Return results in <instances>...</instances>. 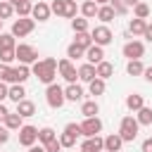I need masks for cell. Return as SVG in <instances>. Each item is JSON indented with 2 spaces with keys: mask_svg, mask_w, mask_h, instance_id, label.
Returning <instances> with one entry per match:
<instances>
[{
  "mask_svg": "<svg viewBox=\"0 0 152 152\" xmlns=\"http://www.w3.org/2000/svg\"><path fill=\"white\" fill-rule=\"evenodd\" d=\"M31 74H33L40 83H45V86L55 83V76H57V59H55V57H45V59L33 62V64H31Z\"/></svg>",
  "mask_w": 152,
  "mask_h": 152,
  "instance_id": "cell-1",
  "label": "cell"
},
{
  "mask_svg": "<svg viewBox=\"0 0 152 152\" xmlns=\"http://www.w3.org/2000/svg\"><path fill=\"white\" fill-rule=\"evenodd\" d=\"M138 131H140V124L135 121V116H124L121 119V126H119V135L124 142H133L138 138Z\"/></svg>",
  "mask_w": 152,
  "mask_h": 152,
  "instance_id": "cell-2",
  "label": "cell"
},
{
  "mask_svg": "<svg viewBox=\"0 0 152 152\" xmlns=\"http://www.w3.org/2000/svg\"><path fill=\"white\" fill-rule=\"evenodd\" d=\"M14 59H19V64H33V62H38V50L33 48V45H28V43H19L17 48H14Z\"/></svg>",
  "mask_w": 152,
  "mask_h": 152,
  "instance_id": "cell-3",
  "label": "cell"
},
{
  "mask_svg": "<svg viewBox=\"0 0 152 152\" xmlns=\"http://www.w3.org/2000/svg\"><path fill=\"white\" fill-rule=\"evenodd\" d=\"M45 102L52 107V109H59L66 100H64V88L62 86H57V83H50L48 88H45Z\"/></svg>",
  "mask_w": 152,
  "mask_h": 152,
  "instance_id": "cell-4",
  "label": "cell"
},
{
  "mask_svg": "<svg viewBox=\"0 0 152 152\" xmlns=\"http://www.w3.org/2000/svg\"><path fill=\"white\" fill-rule=\"evenodd\" d=\"M78 135H81V126L71 121V124H66V126H64V131L59 133V138H57V140H59V145H62V147H74Z\"/></svg>",
  "mask_w": 152,
  "mask_h": 152,
  "instance_id": "cell-5",
  "label": "cell"
},
{
  "mask_svg": "<svg viewBox=\"0 0 152 152\" xmlns=\"http://www.w3.org/2000/svg\"><path fill=\"white\" fill-rule=\"evenodd\" d=\"M90 38H93V45H100V48H104V45H109V43L114 40V33L109 31V26L100 24V26H95V28L90 31Z\"/></svg>",
  "mask_w": 152,
  "mask_h": 152,
  "instance_id": "cell-6",
  "label": "cell"
},
{
  "mask_svg": "<svg viewBox=\"0 0 152 152\" xmlns=\"http://www.w3.org/2000/svg\"><path fill=\"white\" fill-rule=\"evenodd\" d=\"M33 28H36V21H33L31 17H19V19L12 24V31H10V33H12L14 38H17V36L24 38V36H28Z\"/></svg>",
  "mask_w": 152,
  "mask_h": 152,
  "instance_id": "cell-7",
  "label": "cell"
},
{
  "mask_svg": "<svg viewBox=\"0 0 152 152\" xmlns=\"http://www.w3.org/2000/svg\"><path fill=\"white\" fill-rule=\"evenodd\" d=\"M57 71H59V76H62L66 83H76V78H78V69H76L74 62L66 59V57L57 62Z\"/></svg>",
  "mask_w": 152,
  "mask_h": 152,
  "instance_id": "cell-8",
  "label": "cell"
},
{
  "mask_svg": "<svg viewBox=\"0 0 152 152\" xmlns=\"http://www.w3.org/2000/svg\"><path fill=\"white\" fill-rule=\"evenodd\" d=\"M38 142V128L36 126H21L19 128V145H24V147H31V145H36Z\"/></svg>",
  "mask_w": 152,
  "mask_h": 152,
  "instance_id": "cell-9",
  "label": "cell"
},
{
  "mask_svg": "<svg viewBox=\"0 0 152 152\" xmlns=\"http://www.w3.org/2000/svg\"><path fill=\"white\" fill-rule=\"evenodd\" d=\"M78 126H81V135H86V138H93V135H97L102 131V121L97 116L83 119V124H78Z\"/></svg>",
  "mask_w": 152,
  "mask_h": 152,
  "instance_id": "cell-10",
  "label": "cell"
},
{
  "mask_svg": "<svg viewBox=\"0 0 152 152\" xmlns=\"http://www.w3.org/2000/svg\"><path fill=\"white\" fill-rule=\"evenodd\" d=\"M121 52H124V57H128V59H140V57L145 55V45H142L140 40H128Z\"/></svg>",
  "mask_w": 152,
  "mask_h": 152,
  "instance_id": "cell-11",
  "label": "cell"
},
{
  "mask_svg": "<svg viewBox=\"0 0 152 152\" xmlns=\"http://www.w3.org/2000/svg\"><path fill=\"white\" fill-rule=\"evenodd\" d=\"M81 152H104V138H100V135L86 138L81 142Z\"/></svg>",
  "mask_w": 152,
  "mask_h": 152,
  "instance_id": "cell-12",
  "label": "cell"
},
{
  "mask_svg": "<svg viewBox=\"0 0 152 152\" xmlns=\"http://www.w3.org/2000/svg\"><path fill=\"white\" fill-rule=\"evenodd\" d=\"M50 14H52V12H50V5L43 2V0H38V2L33 5V10H31V19H33V21H36V19H38V21H48Z\"/></svg>",
  "mask_w": 152,
  "mask_h": 152,
  "instance_id": "cell-13",
  "label": "cell"
},
{
  "mask_svg": "<svg viewBox=\"0 0 152 152\" xmlns=\"http://www.w3.org/2000/svg\"><path fill=\"white\" fill-rule=\"evenodd\" d=\"M86 59H88V64H100L102 59H104V48H100V45H90L88 50H86V55H83Z\"/></svg>",
  "mask_w": 152,
  "mask_h": 152,
  "instance_id": "cell-14",
  "label": "cell"
},
{
  "mask_svg": "<svg viewBox=\"0 0 152 152\" xmlns=\"http://www.w3.org/2000/svg\"><path fill=\"white\" fill-rule=\"evenodd\" d=\"M28 76H31V66H26V64H19V66H12V83H26L28 81Z\"/></svg>",
  "mask_w": 152,
  "mask_h": 152,
  "instance_id": "cell-15",
  "label": "cell"
},
{
  "mask_svg": "<svg viewBox=\"0 0 152 152\" xmlns=\"http://www.w3.org/2000/svg\"><path fill=\"white\" fill-rule=\"evenodd\" d=\"M64 100H66V102H81V100H83V88H81L78 83H69V86L64 88Z\"/></svg>",
  "mask_w": 152,
  "mask_h": 152,
  "instance_id": "cell-16",
  "label": "cell"
},
{
  "mask_svg": "<svg viewBox=\"0 0 152 152\" xmlns=\"http://www.w3.org/2000/svg\"><path fill=\"white\" fill-rule=\"evenodd\" d=\"M95 76H97V78H102V81L112 78V76H114V64H112V62H107V59H102L100 64H95Z\"/></svg>",
  "mask_w": 152,
  "mask_h": 152,
  "instance_id": "cell-17",
  "label": "cell"
},
{
  "mask_svg": "<svg viewBox=\"0 0 152 152\" xmlns=\"http://www.w3.org/2000/svg\"><path fill=\"white\" fill-rule=\"evenodd\" d=\"M121 147H124V140H121L119 133H112V135L104 138V152H119Z\"/></svg>",
  "mask_w": 152,
  "mask_h": 152,
  "instance_id": "cell-18",
  "label": "cell"
},
{
  "mask_svg": "<svg viewBox=\"0 0 152 152\" xmlns=\"http://www.w3.org/2000/svg\"><path fill=\"white\" fill-rule=\"evenodd\" d=\"M17 114H19L21 119H28V116L36 114V104H33L31 100H21V102H17Z\"/></svg>",
  "mask_w": 152,
  "mask_h": 152,
  "instance_id": "cell-19",
  "label": "cell"
},
{
  "mask_svg": "<svg viewBox=\"0 0 152 152\" xmlns=\"http://www.w3.org/2000/svg\"><path fill=\"white\" fill-rule=\"evenodd\" d=\"M126 107H128L131 112H138V109L145 107V97H142L140 93H131V95L126 97Z\"/></svg>",
  "mask_w": 152,
  "mask_h": 152,
  "instance_id": "cell-20",
  "label": "cell"
},
{
  "mask_svg": "<svg viewBox=\"0 0 152 152\" xmlns=\"http://www.w3.org/2000/svg\"><path fill=\"white\" fill-rule=\"evenodd\" d=\"M93 78H95V66H93V64H88V62H86V64H81V66H78V81L90 83Z\"/></svg>",
  "mask_w": 152,
  "mask_h": 152,
  "instance_id": "cell-21",
  "label": "cell"
},
{
  "mask_svg": "<svg viewBox=\"0 0 152 152\" xmlns=\"http://www.w3.org/2000/svg\"><path fill=\"white\" fill-rule=\"evenodd\" d=\"M7 97H10L12 102H21V100H26V90H24V86H21V83H12Z\"/></svg>",
  "mask_w": 152,
  "mask_h": 152,
  "instance_id": "cell-22",
  "label": "cell"
},
{
  "mask_svg": "<svg viewBox=\"0 0 152 152\" xmlns=\"http://www.w3.org/2000/svg\"><path fill=\"white\" fill-rule=\"evenodd\" d=\"M2 124H5V128H7V131H19V128L24 126V124H21V116H19L17 112H10V114L5 116V121H2Z\"/></svg>",
  "mask_w": 152,
  "mask_h": 152,
  "instance_id": "cell-23",
  "label": "cell"
},
{
  "mask_svg": "<svg viewBox=\"0 0 152 152\" xmlns=\"http://www.w3.org/2000/svg\"><path fill=\"white\" fill-rule=\"evenodd\" d=\"M12 7H14V12H17L19 17H31L33 2H31V0H17V2H12Z\"/></svg>",
  "mask_w": 152,
  "mask_h": 152,
  "instance_id": "cell-24",
  "label": "cell"
},
{
  "mask_svg": "<svg viewBox=\"0 0 152 152\" xmlns=\"http://www.w3.org/2000/svg\"><path fill=\"white\" fill-rule=\"evenodd\" d=\"M97 112H100V104H97L95 100H86V102L81 104V114H83L86 119H90V116H97Z\"/></svg>",
  "mask_w": 152,
  "mask_h": 152,
  "instance_id": "cell-25",
  "label": "cell"
},
{
  "mask_svg": "<svg viewBox=\"0 0 152 152\" xmlns=\"http://www.w3.org/2000/svg\"><path fill=\"white\" fill-rule=\"evenodd\" d=\"M95 17H97V19H100V21H102V24L107 26V24H109V21L114 19V10H112L109 5H100V7H97V14H95Z\"/></svg>",
  "mask_w": 152,
  "mask_h": 152,
  "instance_id": "cell-26",
  "label": "cell"
},
{
  "mask_svg": "<svg viewBox=\"0 0 152 152\" xmlns=\"http://www.w3.org/2000/svg\"><path fill=\"white\" fill-rule=\"evenodd\" d=\"M145 26H147V19H135V17H133V19L128 21V31H131L133 36H142V33H145Z\"/></svg>",
  "mask_w": 152,
  "mask_h": 152,
  "instance_id": "cell-27",
  "label": "cell"
},
{
  "mask_svg": "<svg viewBox=\"0 0 152 152\" xmlns=\"http://www.w3.org/2000/svg\"><path fill=\"white\" fill-rule=\"evenodd\" d=\"M135 121H138L140 126H152V109H150V107L138 109V112H135Z\"/></svg>",
  "mask_w": 152,
  "mask_h": 152,
  "instance_id": "cell-28",
  "label": "cell"
},
{
  "mask_svg": "<svg viewBox=\"0 0 152 152\" xmlns=\"http://www.w3.org/2000/svg\"><path fill=\"white\" fill-rule=\"evenodd\" d=\"M57 138V133L50 128V126H43V128H38V142L40 145H48L50 140H55Z\"/></svg>",
  "mask_w": 152,
  "mask_h": 152,
  "instance_id": "cell-29",
  "label": "cell"
},
{
  "mask_svg": "<svg viewBox=\"0 0 152 152\" xmlns=\"http://www.w3.org/2000/svg\"><path fill=\"white\" fill-rule=\"evenodd\" d=\"M78 10H81V17H86V19H93V17L97 14V5H95L93 0H86Z\"/></svg>",
  "mask_w": 152,
  "mask_h": 152,
  "instance_id": "cell-30",
  "label": "cell"
},
{
  "mask_svg": "<svg viewBox=\"0 0 152 152\" xmlns=\"http://www.w3.org/2000/svg\"><path fill=\"white\" fill-rule=\"evenodd\" d=\"M142 71H145V66H142L140 59H128V64H126V74L128 76H140Z\"/></svg>",
  "mask_w": 152,
  "mask_h": 152,
  "instance_id": "cell-31",
  "label": "cell"
},
{
  "mask_svg": "<svg viewBox=\"0 0 152 152\" xmlns=\"http://www.w3.org/2000/svg\"><path fill=\"white\" fill-rule=\"evenodd\" d=\"M88 90H90V95H95V97H97V95H102V93L107 90V86H104V81H102V78H97V76H95V78L88 83Z\"/></svg>",
  "mask_w": 152,
  "mask_h": 152,
  "instance_id": "cell-32",
  "label": "cell"
},
{
  "mask_svg": "<svg viewBox=\"0 0 152 152\" xmlns=\"http://www.w3.org/2000/svg\"><path fill=\"white\" fill-rule=\"evenodd\" d=\"M74 43H76L78 48H83V50H88V48L93 45V38H90V31H86V33H76V36H74Z\"/></svg>",
  "mask_w": 152,
  "mask_h": 152,
  "instance_id": "cell-33",
  "label": "cell"
},
{
  "mask_svg": "<svg viewBox=\"0 0 152 152\" xmlns=\"http://www.w3.org/2000/svg\"><path fill=\"white\" fill-rule=\"evenodd\" d=\"M133 17H135V19H147V17H150V5L140 0V2L133 7Z\"/></svg>",
  "mask_w": 152,
  "mask_h": 152,
  "instance_id": "cell-34",
  "label": "cell"
},
{
  "mask_svg": "<svg viewBox=\"0 0 152 152\" xmlns=\"http://www.w3.org/2000/svg\"><path fill=\"white\" fill-rule=\"evenodd\" d=\"M71 28H74V33H86L88 31V19L86 17H74L71 19Z\"/></svg>",
  "mask_w": 152,
  "mask_h": 152,
  "instance_id": "cell-35",
  "label": "cell"
},
{
  "mask_svg": "<svg viewBox=\"0 0 152 152\" xmlns=\"http://www.w3.org/2000/svg\"><path fill=\"white\" fill-rule=\"evenodd\" d=\"M17 48V40L12 33H0V50H14Z\"/></svg>",
  "mask_w": 152,
  "mask_h": 152,
  "instance_id": "cell-36",
  "label": "cell"
},
{
  "mask_svg": "<svg viewBox=\"0 0 152 152\" xmlns=\"http://www.w3.org/2000/svg\"><path fill=\"white\" fill-rule=\"evenodd\" d=\"M14 14V7H12V2L10 0H0V19L5 21V19H10Z\"/></svg>",
  "mask_w": 152,
  "mask_h": 152,
  "instance_id": "cell-37",
  "label": "cell"
},
{
  "mask_svg": "<svg viewBox=\"0 0 152 152\" xmlns=\"http://www.w3.org/2000/svg\"><path fill=\"white\" fill-rule=\"evenodd\" d=\"M83 55H86V50L78 48L76 43H71V45L66 48V59H78V57H83Z\"/></svg>",
  "mask_w": 152,
  "mask_h": 152,
  "instance_id": "cell-38",
  "label": "cell"
},
{
  "mask_svg": "<svg viewBox=\"0 0 152 152\" xmlns=\"http://www.w3.org/2000/svg\"><path fill=\"white\" fill-rule=\"evenodd\" d=\"M76 12H78L76 0H66V2H64V19H74V17H76Z\"/></svg>",
  "mask_w": 152,
  "mask_h": 152,
  "instance_id": "cell-39",
  "label": "cell"
},
{
  "mask_svg": "<svg viewBox=\"0 0 152 152\" xmlns=\"http://www.w3.org/2000/svg\"><path fill=\"white\" fill-rule=\"evenodd\" d=\"M0 81L2 83H12V66L10 64H0Z\"/></svg>",
  "mask_w": 152,
  "mask_h": 152,
  "instance_id": "cell-40",
  "label": "cell"
},
{
  "mask_svg": "<svg viewBox=\"0 0 152 152\" xmlns=\"http://www.w3.org/2000/svg\"><path fill=\"white\" fill-rule=\"evenodd\" d=\"M64 2L66 0H52L50 2V12H55L57 17H64Z\"/></svg>",
  "mask_w": 152,
  "mask_h": 152,
  "instance_id": "cell-41",
  "label": "cell"
},
{
  "mask_svg": "<svg viewBox=\"0 0 152 152\" xmlns=\"http://www.w3.org/2000/svg\"><path fill=\"white\" fill-rule=\"evenodd\" d=\"M109 7L114 10V14H126V5H124V0H109Z\"/></svg>",
  "mask_w": 152,
  "mask_h": 152,
  "instance_id": "cell-42",
  "label": "cell"
},
{
  "mask_svg": "<svg viewBox=\"0 0 152 152\" xmlns=\"http://www.w3.org/2000/svg\"><path fill=\"white\" fill-rule=\"evenodd\" d=\"M14 59V50H0V64H10Z\"/></svg>",
  "mask_w": 152,
  "mask_h": 152,
  "instance_id": "cell-43",
  "label": "cell"
},
{
  "mask_svg": "<svg viewBox=\"0 0 152 152\" xmlns=\"http://www.w3.org/2000/svg\"><path fill=\"white\" fill-rule=\"evenodd\" d=\"M43 147H45V152H59V150H62V145H59V140H57V138H55V140H50V142H48V145H43Z\"/></svg>",
  "mask_w": 152,
  "mask_h": 152,
  "instance_id": "cell-44",
  "label": "cell"
},
{
  "mask_svg": "<svg viewBox=\"0 0 152 152\" xmlns=\"http://www.w3.org/2000/svg\"><path fill=\"white\" fill-rule=\"evenodd\" d=\"M7 140H10V131H7L5 126H0V145H5Z\"/></svg>",
  "mask_w": 152,
  "mask_h": 152,
  "instance_id": "cell-45",
  "label": "cell"
},
{
  "mask_svg": "<svg viewBox=\"0 0 152 152\" xmlns=\"http://www.w3.org/2000/svg\"><path fill=\"white\" fill-rule=\"evenodd\" d=\"M140 152H152V138H145V140H142Z\"/></svg>",
  "mask_w": 152,
  "mask_h": 152,
  "instance_id": "cell-46",
  "label": "cell"
},
{
  "mask_svg": "<svg viewBox=\"0 0 152 152\" xmlns=\"http://www.w3.org/2000/svg\"><path fill=\"white\" fill-rule=\"evenodd\" d=\"M7 93H10V86L0 81V102H2V100H7Z\"/></svg>",
  "mask_w": 152,
  "mask_h": 152,
  "instance_id": "cell-47",
  "label": "cell"
},
{
  "mask_svg": "<svg viewBox=\"0 0 152 152\" xmlns=\"http://www.w3.org/2000/svg\"><path fill=\"white\" fill-rule=\"evenodd\" d=\"M142 38H145L147 43H152V24H147V26H145V33H142Z\"/></svg>",
  "mask_w": 152,
  "mask_h": 152,
  "instance_id": "cell-48",
  "label": "cell"
},
{
  "mask_svg": "<svg viewBox=\"0 0 152 152\" xmlns=\"http://www.w3.org/2000/svg\"><path fill=\"white\" fill-rule=\"evenodd\" d=\"M7 114H10V109H7V107L0 102V121H5V116H7Z\"/></svg>",
  "mask_w": 152,
  "mask_h": 152,
  "instance_id": "cell-49",
  "label": "cell"
},
{
  "mask_svg": "<svg viewBox=\"0 0 152 152\" xmlns=\"http://www.w3.org/2000/svg\"><path fill=\"white\" fill-rule=\"evenodd\" d=\"M142 76H145V81H150V83H152V66H147V69L142 71Z\"/></svg>",
  "mask_w": 152,
  "mask_h": 152,
  "instance_id": "cell-50",
  "label": "cell"
},
{
  "mask_svg": "<svg viewBox=\"0 0 152 152\" xmlns=\"http://www.w3.org/2000/svg\"><path fill=\"white\" fill-rule=\"evenodd\" d=\"M28 152H45V147H43V145H31Z\"/></svg>",
  "mask_w": 152,
  "mask_h": 152,
  "instance_id": "cell-51",
  "label": "cell"
},
{
  "mask_svg": "<svg viewBox=\"0 0 152 152\" xmlns=\"http://www.w3.org/2000/svg\"><path fill=\"white\" fill-rule=\"evenodd\" d=\"M138 2H140V0H124V5H126V7H135Z\"/></svg>",
  "mask_w": 152,
  "mask_h": 152,
  "instance_id": "cell-52",
  "label": "cell"
},
{
  "mask_svg": "<svg viewBox=\"0 0 152 152\" xmlns=\"http://www.w3.org/2000/svg\"><path fill=\"white\" fill-rule=\"evenodd\" d=\"M93 2H95L97 7H100V5H109V0H93Z\"/></svg>",
  "mask_w": 152,
  "mask_h": 152,
  "instance_id": "cell-53",
  "label": "cell"
},
{
  "mask_svg": "<svg viewBox=\"0 0 152 152\" xmlns=\"http://www.w3.org/2000/svg\"><path fill=\"white\" fill-rule=\"evenodd\" d=\"M0 28H2V19H0Z\"/></svg>",
  "mask_w": 152,
  "mask_h": 152,
  "instance_id": "cell-54",
  "label": "cell"
},
{
  "mask_svg": "<svg viewBox=\"0 0 152 152\" xmlns=\"http://www.w3.org/2000/svg\"><path fill=\"white\" fill-rule=\"evenodd\" d=\"M10 2H17V0H10Z\"/></svg>",
  "mask_w": 152,
  "mask_h": 152,
  "instance_id": "cell-55",
  "label": "cell"
}]
</instances>
